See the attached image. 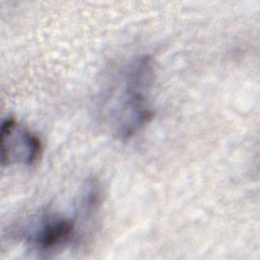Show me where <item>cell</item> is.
I'll return each instance as SVG.
<instances>
[{
  "label": "cell",
  "mask_w": 260,
  "mask_h": 260,
  "mask_svg": "<svg viewBox=\"0 0 260 260\" xmlns=\"http://www.w3.org/2000/svg\"><path fill=\"white\" fill-rule=\"evenodd\" d=\"M76 218L45 213L27 234V243L40 253H51L63 248L75 236Z\"/></svg>",
  "instance_id": "obj_3"
},
{
  "label": "cell",
  "mask_w": 260,
  "mask_h": 260,
  "mask_svg": "<svg viewBox=\"0 0 260 260\" xmlns=\"http://www.w3.org/2000/svg\"><path fill=\"white\" fill-rule=\"evenodd\" d=\"M153 80V63L149 56H140L122 72L118 94L111 111L114 135L128 139L139 132L153 117L147 93Z\"/></svg>",
  "instance_id": "obj_1"
},
{
  "label": "cell",
  "mask_w": 260,
  "mask_h": 260,
  "mask_svg": "<svg viewBox=\"0 0 260 260\" xmlns=\"http://www.w3.org/2000/svg\"><path fill=\"white\" fill-rule=\"evenodd\" d=\"M1 162L3 166L34 165L42 154L40 138L14 118L2 122L0 131Z\"/></svg>",
  "instance_id": "obj_2"
}]
</instances>
